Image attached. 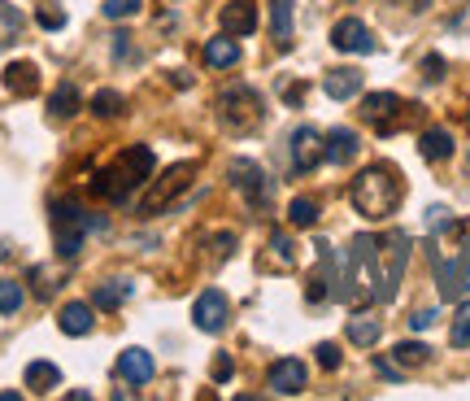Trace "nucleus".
<instances>
[{"label": "nucleus", "mask_w": 470, "mask_h": 401, "mask_svg": "<svg viewBox=\"0 0 470 401\" xmlns=\"http://www.w3.org/2000/svg\"><path fill=\"white\" fill-rule=\"evenodd\" d=\"M288 223H292V227H314V223H318V200L297 197L288 205Z\"/></svg>", "instance_id": "31"}, {"label": "nucleus", "mask_w": 470, "mask_h": 401, "mask_svg": "<svg viewBox=\"0 0 470 401\" xmlns=\"http://www.w3.org/2000/svg\"><path fill=\"white\" fill-rule=\"evenodd\" d=\"M318 249V270L305 279V297L314 301V305H323V301L332 297L336 288L332 284H340V275H336V258H332V244H314Z\"/></svg>", "instance_id": "11"}, {"label": "nucleus", "mask_w": 470, "mask_h": 401, "mask_svg": "<svg viewBox=\"0 0 470 401\" xmlns=\"http://www.w3.org/2000/svg\"><path fill=\"white\" fill-rule=\"evenodd\" d=\"M231 358H227V354H218V358H214V367H209V375H214V384H227V380H231Z\"/></svg>", "instance_id": "39"}, {"label": "nucleus", "mask_w": 470, "mask_h": 401, "mask_svg": "<svg viewBox=\"0 0 470 401\" xmlns=\"http://www.w3.org/2000/svg\"><path fill=\"white\" fill-rule=\"evenodd\" d=\"M135 297V284L131 279H109V284H97V310H118Z\"/></svg>", "instance_id": "23"}, {"label": "nucleus", "mask_w": 470, "mask_h": 401, "mask_svg": "<svg viewBox=\"0 0 470 401\" xmlns=\"http://www.w3.org/2000/svg\"><path fill=\"white\" fill-rule=\"evenodd\" d=\"M201 57L209 70H231L235 62H239V44H235V35H218V39L205 44Z\"/></svg>", "instance_id": "21"}, {"label": "nucleus", "mask_w": 470, "mask_h": 401, "mask_svg": "<svg viewBox=\"0 0 470 401\" xmlns=\"http://www.w3.org/2000/svg\"><path fill=\"white\" fill-rule=\"evenodd\" d=\"M153 166H157L153 149H148V144H131L113 166H105L101 175L92 179V188H97V197H105V200H127L135 188H144V183L153 179Z\"/></svg>", "instance_id": "2"}, {"label": "nucleus", "mask_w": 470, "mask_h": 401, "mask_svg": "<svg viewBox=\"0 0 470 401\" xmlns=\"http://www.w3.org/2000/svg\"><path fill=\"white\" fill-rule=\"evenodd\" d=\"M18 310H22V284L0 279V314H18Z\"/></svg>", "instance_id": "34"}, {"label": "nucleus", "mask_w": 470, "mask_h": 401, "mask_svg": "<svg viewBox=\"0 0 470 401\" xmlns=\"http://www.w3.org/2000/svg\"><path fill=\"white\" fill-rule=\"evenodd\" d=\"M323 162V135L314 127H297L292 132V166L297 170H314Z\"/></svg>", "instance_id": "15"}, {"label": "nucleus", "mask_w": 470, "mask_h": 401, "mask_svg": "<svg viewBox=\"0 0 470 401\" xmlns=\"http://www.w3.org/2000/svg\"><path fill=\"white\" fill-rule=\"evenodd\" d=\"M301 97H305V88H301V83H292V88H283V100H288V105H301Z\"/></svg>", "instance_id": "42"}, {"label": "nucleus", "mask_w": 470, "mask_h": 401, "mask_svg": "<svg viewBox=\"0 0 470 401\" xmlns=\"http://www.w3.org/2000/svg\"><path fill=\"white\" fill-rule=\"evenodd\" d=\"M374 371H379V375H388V380H397V375H401V367H397V363H388V358H374Z\"/></svg>", "instance_id": "41"}, {"label": "nucleus", "mask_w": 470, "mask_h": 401, "mask_svg": "<svg viewBox=\"0 0 470 401\" xmlns=\"http://www.w3.org/2000/svg\"><path fill=\"white\" fill-rule=\"evenodd\" d=\"M362 118H366L379 135H392L414 118V105H405L397 92H370V97L362 100Z\"/></svg>", "instance_id": "5"}, {"label": "nucleus", "mask_w": 470, "mask_h": 401, "mask_svg": "<svg viewBox=\"0 0 470 401\" xmlns=\"http://www.w3.org/2000/svg\"><path fill=\"white\" fill-rule=\"evenodd\" d=\"M231 183L239 188V197L248 200L253 209H266L270 200H274V183L266 179V170L257 166V162H248V158H235L231 162Z\"/></svg>", "instance_id": "8"}, {"label": "nucleus", "mask_w": 470, "mask_h": 401, "mask_svg": "<svg viewBox=\"0 0 470 401\" xmlns=\"http://www.w3.org/2000/svg\"><path fill=\"white\" fill-rule=\"evenodd\" d=\"M227 319H231V301H227L222 288H205L201 297L192 301V323H197V332L218 336L227 328Z\"/></svg>", "instance_id": "9"}, {"label": "nucleus", "mask_w": 470, "mask_h": 401, "mask_svg": "<svg viewBox=\"0 0 470 401\" xmlns=\"http://www.w3.org/2000/svg\"><path fill=\"white\" fill-rule=\"evenodd\" d=\"M357 149H362V140L353 127H336L323 135V162H332V166H348L357 158Z\"/></svg>", "instance_id": "14"}, {"label": "nucleus", "mask_w": 470, "mask_h": 401, "mask_svg": "<svg viewBox=\"0 0 470 401\" xmlns=\"http://www.w3.org/2000/svg\"><path fill=\"white\" fill-rule=\"evenodd\" d=\"M139 4H144V0H105L101 13L109 22H122V18H135V13H139Z\"/></svg>", "instance_id": "35"}, {"label": "nucleus", "mask_w": 470, "mask_h": 401, "mask_svg": "<svg viewBox=\"0 0 470 401\" xmlns=\"http://www.w3.org/2000/svg\"><path fill=\"white\" fill-rule=\"evenodd\" d=\"M266 249H270V253H266V262H262V267H270V270H292V267H297V249H292V240H288L283 232L270 235Z\"/></svg>", "instance_id": "26"}, {"label": "nucleus", "mask_w": 470, "mask_h": 401, "mask_svg": "<svg viewBox=\"0 0 470 401\" xmlns=\"http://www.w3.org/2000/svg\"><path fill=\"white\" fill-rule=\"evenodd\" d=\"M270 388L279 393V397H297L309 388V367H305L301 358H279L274 367H270Z\"/></svg>", "instance_id": "12"}, {"label": "nucleus", "mask_w": 470, "mask_h": 401, "mask_svg": "<svg viewBox=\"0 0 470 401\" xmlns=\"http://www.w3.org/2000/svg\"><path fill=\"white\" fill-rule=\"evenodd\" d=\"M222 31L227 35H253L257 31V4L253 0H231L227 9H222Z\"/></svg>", "instance_id": "17"}, {"label": "nucleus", "mask_w": 470, "mask_h": 401, "mask_svg": "<svg viewBox=\"0 0 470 401\" xmlns=\"http://www.w3.org/2000/svg\"><path fill=\"white\" fill-rule=\"evenodd\" d=\"M35 22H39L44 31H62V27H66V9H57V4H39V9H35Z\"/></svg>", "instance_id": "36"}, {"label": "nucleus", "mask_w": 470, "mask_h": 401, "mask_svg": "<svg viewBox=\"0 0 470 401\" xmlns=\"http://www.w3.org/2000/svg\"><path fill=\"white\" fill-rule=\"evenodd\" d=\"M79 105H83V100H79V88H74V83H62V88L48 97L53 118H74V114H79Z\"/></svg>", "instance_id": "29"}, {"label": "nucleus", "mask_w": 470, "mask_h": 401, "mask_svg": "<svg viewBox=\"0 0 470 401\" xmlns=\"http://www.w3.org/2000/svg\"><path fill=\"white\" fill-rule=\"evenodd\" d=\"M323 92L332 100H353L362 92V70L353 66H340V70H327V79H323Z\"/></svg>", "instance_id": "18"}, {"label": "nucleus", "mask_w": 470, "mask_h": 401, "mask_svg": "<svg viewBox=\"0 0 470 401\" xmlns=\"http://www.w3.org/2000/svg\"><path fill=\"white\" fill-rule=\"evenodd\" d=\"M153 354H148V349H122V358H118V375H122V380H127V384H148V380H153Z\"/></svg>", "instance_id": "16"}, {"label": "nucleus", "mask_w": 470, "mask_h": 401, "mask_svg": "<svg viewBox=\"0 0 470 401\" xmlns=\"http://www.w3.org/2000/svg\"><path fill=\"white\" fill-rule=\"evenodd\" d=\"M57 384H62V371L53 367V363H44V358H39V363H31V367H27V388H31V393H39V397H44V393H53Z\"/></svg>", "instance_id": "27"}, {"label": "nucleus", "mask_w": 470, "mask_h": 401, "mask_svg": "<svg viewBox=\"0 0 470 401\" xmlns=\"http://www.w3.org/2000/svg\"><path fill=\"white\" fill-rule=\"evenodd\" d=\"M314 354H318V367H323V371H340V345L323 340V345H318Z\"/></svg>", "instance_id": "37"}, {"label": "nucleus", "mask_w": 470, "mask_h": 401, "mask_svg": "<svg viewBox=\"0 0 470 401\" xmlns=\"http://www.w3.org/2000/svg\"><path fill=\"white\" fill-rule=\"evenodd\" d=\"M218 118H222L227 132H253L262 123V97L248 83H235L218 97Z\"/></svg>", "instance_id": "4"}, {"label": "nucleus", "mask_w": 470, "mask_h": 401, "mask_svg": "<svg viewBox=\"0 0 470 401\" xmlns=\"http://www.w3.org/2000/svg\"><path fill=\"white\" fill-rule=\"evenodd\" d=\"M432 323H436V310H418V314L409 319V328H414V332H427Z\"/></svg>", "instance_id": "40"}, {"label": "nucleus", "mask_w": 470, "mask_h": 401, "mask_svg": "<svg viewBox=\"0 0 470 401\" xmlns=\"http://www.w3.org/2000/svg\"><path fill=\"white\" fill-rule=\"evenodd\" d=\"M22 27H27V18H22L9 0H0V48H9V44L22 35Z\"/></svg>", "instance_id": "30"}, {"label": "nucleus", "mask_w": 470, "mask_h": 401, "mask_svg": "<svg viewBox=\"0 0 470 401\" xmlns=\"http://www.w3.org/2000/svg\"><path fill=\"white\" fill-rule=\"evenodd\" d=\"M62 332L66 336H88L92 328H97V314H92V305L88 301H70V305H62Z\"/></svg>", "instance_id": "20"}, {"label": "nucleus", "mask_w": 470, "mask_h": 401, "mask_svg": "<svg viewBox=\"0 0 470 401\" xmlns=\"http://www.w3.org/2000/svg\"><path fill=\"white\" fill-rule=\"evenodd\" d=\"M405 262H409V235L405 232H388L379 240V270H383V301L397 297L401 288Z\"/></svg>", "instance_id": "7"}, {"label": "nucleus", "mask_w": 470, "mask_h": 401, "mask_svg": "<svg viewBox=\"0 0 470 401\" xmlns=\"http://www.w3.org/2000/svg\"><path fill=\"white\" fill-rule=\"evenodd\" d=\"M449 345H453V349H470V305L457 310V319H453V328H449Z\"/></svg>", "instance_id": "33"}, {"label": "nucleus", "mask_w": 470, "mask_h": 401, "mask_svg": "<svg viewBox=\"0 0 470 401\" xmlns=\"http://www.w3.org/2000/svg\"><path fill=\"white\" fill-rule=\"evenodd\" d=\"M122 105H127V100L118 97V92H109V88H105V92H97V97H92V114H97V118H118V114H122Z\"/></svg>", "instance_id": "32"}, {"label": "nucleus", "mask_w": 470, "mask_h": 401, "mask_svg": "<svg viewBox=\"0 0 470 401\" xmlns=\"http://www.w3.org/2000/svg\"><path fill=\"white\" fill-rule=\"evenodd\" d=\"M192 175H197V166H192V162H179V166H170L166 175H162V183H157L148 197L139 200V209H144V214H157L162 205H170V200H174L179 192H183V188H188V183H192Z\"/></svg>", "instance_id": "10"}, {"label": "nucleus", "mask_w": 470, "mask_h": 401, "mask_svg": "<svg viewBox=\"0 0 470 401\" xmlns=\"http://www.w3.org/2000/svg\"><path fill=\"white\" fill-rule=\"evenodd\" d=\"M379 332H383V323H379L374 314H362V310H357V314L348 319V340H353L357 349H374Z\"/></svg>", "instance_id": "24"}, {"label": "nucleus", "mask_w": 470, "mask_h": 401, "mask_svg": "<svg viewBox=\"0 0 470 401\" xmlns=\"http://www.w3.org/2000/svg\"><path fill=\"white\" fill-rule=\"evenodd\" d=\"M405 9H414V13H423V9H427V4H432V0H401Z\"/></svg>", "instance_id": "43"}, {"label": "nucleus", "mask_w": 470, "mask_h": 401, "mask_svg": "<svg viewBox=\"0 0 470 401\" xmlns=\"http://www.w3.org/2000/svg\"><path fill=\"white\" fill-rule=\"evenodd\" d=\"M401 197H405V183H401V170L392 166V162H374V166H366L357 179H353V188H348L353 209H357L362 218H370V223L397 214Z\"/></svg>", "instance_id": "1"}, {"label": "nucleus", "mask_w": 470, "mask_h": 401, "mask_svg": "<svg viewBox=\"0 0 470 401\" xmlns=\"http://www.w3.org/2000/svg\"><path fill=\"white\" fill-rule=\"evenodd\" d=\"M4 88L13 92V97H35L39 92V70L31 62H9L4 66Z\"/></svg>", "instance_id": "19"}, {"label": "nucleus", "mask_w": 470, "mask_h": 401, "mask_svg": "<svg viewBox=\"0 0 470 401\" xmlns=\"http://www.w3.org/2000/svg\"><path fill=\"white\" fill-rule=\"evenodd\" d=\"M88 232H105V218L88 214L79 200H57L53 205V244H57V258H79Z\"/></svg>", "instance_id": "3"}, {"label": "nucleus", "mask_w": 470, "mask_h": 401, "mask_svg": "<svg viewBox=\"0 0 470 401\" xmlns=\"http://www.w3.org/2000/svg\"><path fill=\"white\" fill-rule=\"evenodd\" d=\"M418 153L427 162H449L453 158V135L444 132V127H427V132L418 135Z\"/></svg>", "instance_id": "22"}, {"label": "nucleus", "mask_w": 470, "mask_h": 401, "mask_svg": "<svg viewBox=\"0 0 470 401\" xmlns=\"http://www.w3.org/2000/svg\"><path fill=\"white\" fill-rule=\"evenodd\" d=\"M270 35H274L279 48H292V0L270 4Z\"/></svg>", "instance_id": "25"}, {"label": "nucleus", "mask_w": 470, "mask_h": 401, "mask_svg": "<svg viewBox=\"0 0 470 401\" xmlns=\"http://www.w3.org/2000/svg\"><path fill=\"white\" fill-rule=\"evenodd\" d=\"M332 44H336L340 53H374V35L362 18H340L336 27H332Z\"/></svg>", "instance_id": "13"}, {"label": "nucleus", "mask_w": 470, "mask_h": 401, "mask_svg": "<svg viewBox=\"0 0 470 401\" xmlns=\"http://www.w3.org/2000/svg\"><path fill=\"white\" fill-rule=\"evenodd\" d=\"M436 288L444 301H462L470 293V235H462L457 258H436Z\"/></svg>", "instance_id": "6"}, {"label": "nucleus", "mask_w": 470, "mask_h": 401, "mask_svg": "<svg viewBox=\"0 0 470 401\" xmlns=\"http://www.w3.org/2000/svg\"><path fill=\"white\" fill-rule=\"evenodd\" d=\"M423 79H427V83H440V79H444V57H440V53L423 57Z\"/></svg>", "instance_id": "38"}, {"label": "nucleus", "mask_w": 470, "mask_h": 401, "mask_svg": "<svg viewBox=\"0 0 470 401\" xmlns=\"http://www.w3.org/2000/svg\"><path fill=\"white\" fill-rule=\"evenodd\" d=\"M392 363L401 371H414V367H427L432 363V349L423 345V340H401L397 349H392Z\"/></svg>", "instance_id": "28"}]
</instances>
